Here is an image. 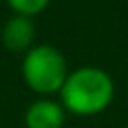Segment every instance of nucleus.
Listing matches in <instances>:
<instances>
[{
  "label": "nucleus",
  "instance_id": "obj_2",
  "mask_svg": "<svg viewBox=\"0 0 128 128\" xmlns=\"http://www.w3.org/2000/svg\"><path fill=\"white\" fill-rule=\"evenodd\" d=\"M22 76L28 88L38 94L60 92L68 78V66L64 54L50 44L32 46L22 60Z\"/></svg>",
  "mask_w": 128,
  "mask_h": 128
},
{
  "label": "nucleus",
  "instance_id": "obj_1",
  "mask_svg": "<svg viewBox=\"0 0 128 128\" xmlns=\"http://www.w3.org/2000/svg\"><path fill=\"white\" fill-rule=\"evenodd\" d=\"M62 106L78 116H94L102 112L114 98L112 78L94 66H84L68 74L60 88Z\"/></svg>",
  "mask_w": 128,
  "mask_h": 128
},
{
  "label": "nucleus",
  "instance_id": "obj_5",
  "mask_svg": "<svg viewBox=\"0 0 128 128\" xmlns=\"http://www.w3.org/2000/svg\"><path fill=\"white\" fill-rule=\"evenodd\" d=\"M8 6L14 10V14H20V16H34V14H40L50 0H6Z\"/></svg>",
  "mask_w": 128,
  "mask_h": 128
},
{
  "label": "nucleus",
  "instance_id": "obj_4",
  "mask_svg": "<svg viewBox=\"0 0 128 128\" xmlns=\"http://www.w3.org/2000/svg\"><path fill=\"white\" fill-rule=\"evenodd\" d=\"M24 124L26 128H62L64 106L54 100L40 98L26 108Z\"/></svg>",
  "mask_w": 128,
  "mask_h": 128
},
{
  "label": "nucleus",
  "instance_id": "obj_3",
  "mask_svg": "<svg viewBox=\"0 0 128 128\" xmlns=\"http://www.w3.org/2000/svg\"><path fill=\"white\" fill-rule=\"evenodd\" d=\"M0 36H2V44L10 52H14V54L24 52L26 54L32 48V42L36 38V26H34L32 18L14 14L4 22Z\"/></svg>",
  "mask_w": 128,
  "mask_h": 128
},
{
  "label": "nucleus",
  "instance_id": "obj_6",
  "mask_svg": "<svg viewBox=\"0 0 128 128\" xmlns=\"http://www.w3.org/2000/svg\"><path fill=\"white\" fill-rule=\"evenodd\" d=\"M124 128H128V126H124Z\"/></svg>",
  "mask_w": 128,
  "mask_h": 128
}]
</instances>
